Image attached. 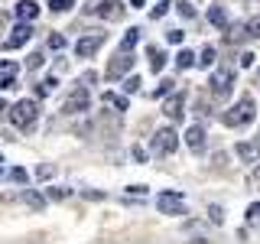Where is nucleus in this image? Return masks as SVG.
I'll return each instance as SVG.
<instances>
[{
  "label": "nucleus",
  "instance_id": "f257e3e1",
  "mask_svg": "<svg viewBox=\"0 0 260 244\" xmlns=\"http://www.w3.org/2000/svg\"><path fill=\"white\" fill-rule=\"evenodd\" d=\"M39 120V104L32 98H20V101L10 108V124L20 127V130H32Z\"/></svg>",
  "mask_w": 260,
  "mask_h": 244
},
{
  "label": "nucleus",
  "instance_id": "f03ea898",
  "mask_svg": "<svg viewBox=\"0 0 260 244\" xmlns=\"http://www.w3.org/2000/svg\"><path fill=\"white\" fill-rule=\"evenodd\" d=\"M254 114H257V111H254V98H250V95H244L241 101H238V108H231V111H228L221 120H224L228 127H247L250 120H254Z\"/></svg>",
  "mask_w": 260,
  "mask_h": 244
},
{
  "label": "nucleus",
  "instance_id": "7ed1b4c3",
  "mask_svg": "<svg viewBox=\"0 0 260 244\" xmlns=\"http://www.w3.org/2000/svg\"><path fill=\"white\" fill-rule=\"evenodd\" d=\"M150 146H153L156 157H169V153H176V146H179V134H176L173 127H159L156 134H153Z\"/></svg>",
  "mask_w": 260,
  "mask_h": 244
},
{
  "label": "nucleus",
  "instance_id": "20e7f679",
  "mask_svg": "<svg viewBox=\"0 0 260 244\" xmlns=\"http://www.w3.org/2000/svg\"><path fill=\"white\" fill-rule=\"evenodd\" d=\"M156 208L162 211V215H182L185 211V202H182V192L176 189H166L156 195Z\"/></svg>",
  "mask_w": 260,
  "mask_h": 244
},
{
  "label": "nucleus",
  "instance_id": "39448f33",
  "mask_svg": "<svg viewBox=\"0 0 260 244\" xmlns=\"http://www.w3.org/2000/svg\"><path fill=\"white\" fill-rule=\"evenodd\" d=\"M108 43V33H91V36H81L75 43V55L78 59H91V55Z\"/></svg>",
  "mask_w": 260,
  "mask_h": 244
},
{
  "label": "nucleus",
  "instance_id": "423d86ee",
  "mask_svg": "<svg viewBox=\"0 0 260 244\" xmlns=\"http://www.w3.org/2000/svg\"><path fill=\"white\" fill-rule=\"evenodd\" d=\"M208 85H211V95H215V98H228V95H231V88H234V72L231 69L215 72Z\"/></svg>",
  "mask_w": 260,
  "mask_h": 244
},
{
  "label": "nucleus",
  "instance_id": "0eeeda50",
  "mask_svg": "<svg viewBox=\"0 0 260 244\" xmlns=\"http://www.w3.org/2000/svg\"><path fill=\"white\" fill-rule=\"evenodd\" d=\"M130 69H134V52L127 55L124 49H120V52H117V55L111 59L108 72H104V78H120V75H124V72H130Z\"/></svg>",
  "mask_w": 260,
  "mask_h": 244
},
{
  "label": "nucleus",
  "instance_id": "6e6552de",
  "mask_svg": "<svg viewBox=\"0 0 260 244\" xmlns=\"http://www.w3.org/2000/svg\"><path fill=\"white\" fill-rule=\"evenodd\" d=\"M85 111H88V92L85 88H75V92L65 98L62 114H85Z\"/></svg>",
  "mask_w": 260,
  "mask_h": 244
},
{
  "label": "nucleus",
  "instance_id": "1a4fd4ad",
  "mask_svg": "<svg viewBox=\"0 0 260 244\" xmlns=\"http://www.w3.org/2000/svg\"><path fill=\"white\" fill-rule=\"evenodd\" d=\"M162 114H166L169 120H179L185 114V95H179V92H169V98L162 101Z\"/></svg>",
  "mask_w": 260,
  "mask_h": 244
},
{
  "label": "nucleus",
  "instance_id": "9d476101",
  "mask_svg": "<svg viewBox=\"0 0 260 244\" xmlns=\"http://www.w3.org/2000/svg\"><path fill=\"white\" fill-rule=\"evenodd\" d=\"M88 10L104 16V20H120V16H124V4H120V0H101V4L88 7Z\"/></svg>",
  "mask_w": 260,
  "mask_h": 244
},
{
  "label": "nucleus",
  "instance_id": "9b49d317",
  "mask_svg": "<svg viewBox=\"0 0 260 244\" xmlns=\"http://www.w3.org/2000/svg\"><path fill=\"white\" fill-rule=\"evenodd\" d=\"M29 39H32V26H29L26 20H23L20 26H13V36L4 43V49H20V46H26Z\"/></svg>",
  "mask_w": 260,
  "mask_h": 244
},
{
  "label": "nucleus",
  "instance_id": "f8f14e48",
  "mask_svg": "<svg viewBox=\"0 0 260 244\" xmlns=\"http://www.w3.org/2000/svg\"><path fill=\"white\" fill-rule=\"evenodd\" d=\"M185 143H189L192 153H202V150H205V127H199V124L189 127V130H185Z\"/></svg>",
  "mask_w": 260,
  "mask_h": 244
},
{
  "label": "nucleus",
  "instance_id": "ddd939ff",
  "mask_svg": "<svg viewBox=\"0 0 260 244\" xmlns=\"http://www.w3.org/2000/svg\"><path fill=\"white\" fill-rule=\"evenodd\" d=\"M0 88L4 92L16 88V65L13 62H0Z\"/></svg>",
  "mask_w": 260,
  "mask_h": 244
},
{
  "label": "nucleus",
  "instance_id": "4468645a",
  "mask_svg": "<svg viewBox=\"0 0 260 244\" xmlns=\"http://www.w3.org/2000/svg\"><path fill=\"white\" fill-rule=\"evenodd\" d=\"M208 23H211V26H218V29L228 26V10H224L221 4H211L208 7Z\"/></svg>",
  "mask_w": 260,
  "mask_h": 244
},
{
  "label": "nucleus",
  "instance_id": "2eb2a0df",
  "mask_svg": "<svg viewBox=\"0 0 260 244\" xmlns=\"http://www.w3.org/2000/svg\"><path fill=\"white\" fill-rule=\"evenodd\" d=\"M16 16H20V20H36L39 16V4H32V0H20V4H16Z\"/></svg>",
  "mask_w": 260,
  "mask_h": 244
},
{
  "label": "nucleus",
  "instance_id": "dca6fc26",
  "mask_svg": "<svg viewBox=\"0 0 260 244\" xmlns=\"http://www.w3.org/2000/svg\"><path fill=\"white\" fill-rule=\"evenodd\" d=\"M146 59H150V69L153 72H162V65H166V52L156 46H146Z\"/></svg>",
  "mask_w": 260,
  "mask_h": 244
},
{
  "label": "nucleus",
  "instance_id": "f3484780",
  "mask_svg": "<svg viewBox=\"0 0 260 244\" xmlns=\"http://www.w3.org/2000/svg\"><path fill=\"white\" fill-rule=\"evenodd\" d=\"M101 101L108 104V108H114V111H127V108H130L127 98H120V95H114V92H104V95H101Z\"/></svg>",
  "mask_w": 260,
  "mask_h": 244
},
{
  "label": "nucleus",
  "instance_id": "a211bd4d",
  "mask_svg": "<svg viewBox=\"0 0 260 244\" xmlns=\"http://www.w3.org/2000/svg\"><path fill=\"white\" fill-rule=\"evenodd\" d=\"M55 88H59V78H55V75H49V78H43V81L36 85V95H39V98H46V95H52Z\"/></svg>",
  "mask_w": 260,
  "mask_h": 244
},
{
  "label": "nucleus",
  "instance_id": "6ab92c4d",
  "mask_svg": "<svg viewBox=\"0 0 260 244\" xmlns=\"http://www.w3.org/2000/svg\"><path fill=\"white\" fill-rule=\"evenodd\" d=\"M238 157H241V160H247V163H257L260 150H257L254 143H238Z\"/></svg>",
  "mask_w": 260,
  "mask_h": 244
},
{
  "label": "nucleus",
  "instance_id": "aec40b11",
  "mask_svg": "<svg viewBox=\"0 0 260 244\" xmlns=\"http://www.w3.org/2000/svg\"><path fill=\"white\" fill-rule=\"evenodd\" d=\"M137 43H140V29H127L124 39H120V49H124V52H134Z\"/></svg>",
  "mask_w": 260,
  "mask_h": 244
},
{
  "label": "nucleus",
  "instance_id": "412c9836",
  "mask_svg": "<svg viewBox=\"0 0 260 244\" xmlns=\"http://www.w3.org/2000/svg\"><path fill=\"white\" fill-rule=\"evenodd\" d=\"M215 46H205V49H202V55H199V59H195V62H199L202 65V69H208V65H215Z\"/></svg>",
  "mask_w": 260,
  "mask_h": 244
},
{
  "label": "nucleus",
  "instance_id": "4be33fe9",
  "mask_svg": "<svg viewBox=\"0 0 260 244\" xmlns=\"http://www.w3.org/2000/svg\"><path fill=\"white\" fill-rule=\"evenodd\" d=\"M244 36H254V39H260V13H257V16H250V20L244 23Z\"/></svg>",
  "mask_w": 260,
  "mask_h": 244
},
{
  "label": "nucleus",
  "instance_id": "5701e85b",
  "mask_svg": "<svg viewBox=\"0 0 260 244\" xmlns=\"http://www.w3.org/2000/svg\"><path fill=\"white\" fill-rule=\"evenodd\" d=\"M176 65H179V69H192V65H195V55L189 52V49H182V52L176 55Z\"/></svg>",
  "mask_w": 260,
  "mask_h": 244
},
{
  "label": "nucleus",
  "instance_id": "b1692460",
  "mask_svg": "<svg viewBox=\"0 0 260 244\" xmlns=\"http://www.w3.org/2000/svg\"><path fill=\"white\" fill-rule=\"evenodd\" d=\"M49 7H52V13H69L75 4L72 0H49Z\"/></svg>",
  "mask_w": 260,
  "mask_h": 244
},
{
  "label": "nucleus",
  "instance_id": "393cba45",
  "mask_svg": "<svg viewBox=\"0 0 260 244\" xmlns=\"http://www.w3.org/2000/svg\"><path fill=\"white\" fill-rule=\"evenodd\" d=\"M176 4H179V7H176V10H179V13H182V20H192V16H195V7L189 4V0H176Z\"/></svg>",
  "mask_w": 260,
  "mask_h": 244
},
{
  "label": "nucleus",
  "instance_id": "a878e982",
  "mask_svg": "<svg viewBox=\"0 0 260 244\" xmlns=\"http://www.w3.org/2000/svg\"><path fill=\"white\" fill-rule=\"evenodd\" d=\"M169 4H173V0H159V4H156V7H153V10H150V16H153V20H159V16H166Z\"/></svg>",
  "mask_w": 260,
  "mask_h": 244
},
{
  "label": "nucleus",
  "instance_id": "bb28decb",
  "mask_svg": "<svg viewBox=\"0 0 260 244\" xmlns=\"http://www.w3.org/2000/svg\"><path fill=\"white\" fill-rule=\"evenodd\" d=\"M173 85H176V81L162 78V81H159V88H156V92H153V98H162V95H169V92H173Z\"/></svg>",
  "mask_w": 260,
  "mask_h": 244
},
{
  "label": "nucleus",
  "instance_id": "cd10ccee",
  "mask_svg": "<svg viewBox=\"0 0 260 244\" xmlns=\"http://www.w3.org/2000/svg\"><path fill=\"white\" fill-rule=\"evenodd\" d=\"M26 202H29V208H36V211L46 205V202H43V195H39V192H26Z\"/></svg>",
  "mask_w": 260,
  "mask_h": 244
},
{
  "label": "nucleus",
  "instance_id": "c85d7f7f",
  "mask_svg": "<svg viewBox=\"0 0 260 244\" xmlns=\"http://www.w3.org/2000/svg\"><path fill=\"white\" fill-rule=\"evenodd\" d=\"M62 46H65V36H59V33H49V49H55V52H59Z\"/></svg>",
  "mask_w": 260,
  "mask_h": 244
},
{
  "label": "nucleus",
  "instance_id": "c756f323",
  "mask_svg": "<svg viewBox=\"0 0 260 244\" xmlns=\"http://www.w3.org/2000/svg\"><path fill=\"white\" fill-rule=\"evenodd\" d=\"M208 215H211V222H215V225H221V222H224V211H221V205H208Z\"/></svg>",
  "mask_w": 260,
  "mask_h": 244
},
{
  "label": "nucleus",
  "instance_id": "7c9ffc66",
  "mask_svg": "<svg viewBox=\"0 0 260 244\" xmlns=\"http://www.w3.org/2000/svg\"><path fill=\"white\" fill-rule=\"evenodd\" d=\"M10 179H13V182H26V169H23V166H16V169H10Z\"/></svg>",
  "mask_w": 260,
  "mask_h": 244
},
{
  "label": "nucleus",
  "instance_id": "2f4dec72",
  "mask_svg": "<svg viewBox=\"0 0 260 244\" xmlns=\"http://www.w3.org/2000/svg\"><path fill=\"white\" fill-rule=\"evenodd\" d=\"M137 88H140V78H137V75H130V78L124 81V92H127V95H134Z\"/></svg>",
  "mask_w": 260,
  "mask_h": 244
},
{
  "label": "nucleus",
  "instance_id": "473e14b6",
  "mask_svg": "<svg viewBox=\"0 0 260 244\" xmlns=\"http://www.w3.org/2000/svg\"><path fill=\"white\" fill-rule=\"evenodd\" d=\"M46 195H49V199H69V189H46Z\"/></svg>",
  "mask_w": 260,
  "mask_h": 244
},
{
  "label": "nucleus",
  "instance_id": "72a5a7b5",
  "mask_svg": "<svg viewBox=\"0 0 260 244\" xmlns=\"http://www.w3.org/2000/svg\"><path fill=\"white\" fill-rule=\"evenodd\" d=\"M39 65H43V52H32L29 62H26V69H39Z\"/></svg>",
  "mask_w": 260,
  "mask_h": 244
},
{
  "label": "nucleus",
  "instance_id": "f704fd0d",
  "mask_svg": "<svg viewBox=\"0 0 260 244\" xmlns=\"http://www.w3.org/2000/svg\"><path fill=\"white\" fill-rule=\"evenodd\" d=\"M257 218H260V202H254V205L247 208V222H257Z\"/></svg>",
  "mask_w": 260,
  "mask_h": 244
},
{
  "label": "nucleus",
  "instance_id": "c9c22d12",
  "mask_svg": "<svg viewBox=\"0 0 260 244\" xmlns=\"http://www.w3.org/2000/svg\"><path fill=\"white\" fill-rule=\"evenodd\" d=\"M254 59H257L254 52H244V55H241V69H250V65H254Z\"/></svg>",
  "mask_w": 260,
  "mask_h": 244
},
{
  "label": "nucleus",
  "instance_id": "e433bc0d",
  "mask_svg": "<svg viewBox=\"0 0 260 244\" xmlns=\"http://www.w3.org/2000/svg\"><path fill=\"white\" fill-rule=\"evenodd\" d=\"M52 173H55V166H49V163H46V166H39V179H49Z\"/></svg>",
  "mask_w": 260,
  "mask_h": 244
},
{
  "label": "nucleus",
  "instance_id": "4c0bfd02",
  "mask_svg": "<svg viewBox=\"0 0 260 244\" xmlns=\"http://www.w3.org/2000/svg\"><path fill=\"white\" fill-rule=\"evenodd\" d=\"M166 39H169V43H182V33H179V29H169Z\"/></svg>",
  "mask_w": 260,
  "mask_h": 244
},
{
  "label": "nucleus",
  "instance_id": "58836bf2",
  "mask_svg": "<svg viewBox=\"0 0 260 244\" xmlns=\"http://www.w3.org/2000/svg\"><path fill=\"white\" fill-rule=\"evenodd\" d=\"M130 7H143V0H130Z\"/></svg>",
  "mask_w": 260,
  "mask_h": 244
},
{
  "label": "nucleus",
  "instance_id": "ea45409f",
  "mask_svg": "<svg viewBox=\"0 0 260 244\" xmlns=\"http://www.w3.org/2000/svg\"><path fill=\"white\" fill-rule=\"evenodd\" d=\"M7 111V104H4V98H0V114H4Z\"/></svg>",
  "mask_w": 260,
  "mask_h": 244
},
{
  "label": "nucleus",
  "instance_id": "a19ab883",
  "mask_svg": "<svg viewBox=\"0 0 260 244\" xmlns=\"http://www.w3.org/2000/svg\"><path fill=\"white\" fill-rule=\"evenodd\" d=\"M254 179H260V166H257V169H254Z\"/></svg>",
  "mask_w": 260,
  "mask_h": 244
},
{
  "label": "nucleus",
  "instance_id": "79ce46f5",
  "mask_svg": "<svg viewBox=\"0 0 260 244\" xmlns=\"http://www.w3.org/2000/svg\"><path fill=\"white\" fill-rule=\"evenodd\" d=\"M0 179H4V169H0Z\"/></svg>",
  "mask_w": 260,
  "mask_h": 244
}]
</instances>
